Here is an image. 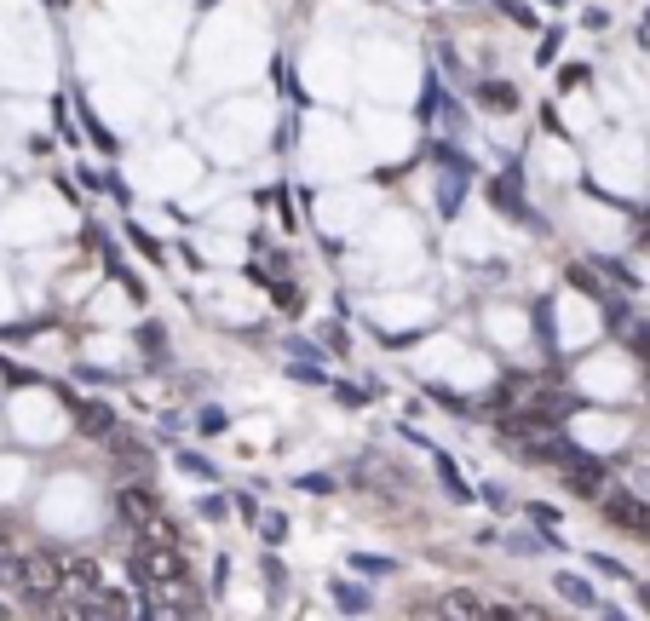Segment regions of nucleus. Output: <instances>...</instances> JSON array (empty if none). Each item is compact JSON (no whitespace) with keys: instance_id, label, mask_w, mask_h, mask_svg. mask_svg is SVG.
<instances>
[{"instance_id":"1","label":"nucleus","mask_w":650,"mask_h":621,"mask_svg":"<svg viewBox=\"0 0 650 621\" xmlns=\"http://www.w3.org/2000/svg\"><path fill=\"white\" fill-rule=\"evenodd\" d=\"M127 575L139 581V587H173V581H185V558H179V547H133V558H127Z\"/></svg>"},{"instance_id":"2","label":"nucleus","mask_w":650,"mask_h":621,"mask_svg":"<svg viewBox=\"0 0 650 621\" xmlns=\"http://www.w3.org/2000/svg\"><path fill=\"white\" fill-rule=\"evenodd\" d=\"M64 587H70V581H64V564H58V558H47V552H41V558H24V593L29 598L52 604V598H64Z\"/></svg>"},{"instance_id":"3","label":"nucleus","mask_w":650,"mask_h":621,"mask_svg":"<svg viewBox=\"0 0 650 621\" xmlns=\"http://www.w3.org/2000/svg\"><path fill=\"white\" fill-rule=\"evenodd\" d=\"M604 518H610L616 529L645 535V529H650V506L639 501V495H627V489H610V495H604Z\"/></svg>"},{"instance_id":"4","label":"nucleus","mask_w":650,"mask_h":621,"mask_svg":"<svg viewBox=\"0 0 650 621\" xmlns=\"http://www.w3.org/2000/svg\"><path fill=\"white\" fill-rule=\"evenodd\" d=\"M564 483H570L576 495H587V501H599V495H610V472H604V460H587V455H576V460H570V472H564Z\"/></svg>"},{"instance_id":"5","label":"nucleus","mask_w":650,"mask_h":621,"mask_svg":"<svg viewBox=\"0 0 650 621\" xmlns=\"http://www.w3.org/2000/svg\"><path fill=\"white\" fill-rule=\"evenodd\" d=\"M438 616L443 621H489V604L478 593H466V587H455V593L438 598Z\"/></svg>"},{"instance_id":"6","label":"nucleus","mask_w":650,"mask_h":621,"mask_svg":"<svg viewBox=\"0 0 650 621\" xmlns=\"http://www.w3.org/2000/svg\"><path fill=\"white\" fill-rule=\"evenodd\" d=\"M64 581H70L75 593H87V598L104 593V570H98L93 558H64Z\"/></svg>"},{"instance_id":"7","label":"nucleus","mask_w":650,"mask_h":621,"mask_svg":"<svg viewBox=\"0 0 650 621\" xmlns=\"http://www.w3.org/2000/svg\"><path fill=\"white\" fill-rule=\"evenodd\" d=\"M116 506H121V518H127L133 529H139L144 518H156V512H162V501H156L150 489H121V495H116Z\"/></svg>"},{"instance_id":"8","label":"nucleus","mask_w":650,"mask_h":621,"mask_svg":"<svg viewBox=\"0 0 650 621\" xmlns=\"http://www.w3.org/2000/svg\"><path fill=\"white\" fill-rule=\"evenodd\" d=\"M139 547H179V524H173L167 512L144 518V524H139Z\"/></svg>"},{"instance_id":"9","label":"nucleus","mask_w":650,"mask_h":621,"mask_svg":"<svg viewBox=\"0 0 650 621\" xmlns=\"http://www.w3.org/2000/svg\"><path fill=\"white\" fill-rule=\"evenodd\" d=\"M553 593H558V598H570V604H581V610H599V593H593L581 575H570V570H558V575H553Z\"/></svg>"},{"instance_id":"10","label":"nucleus","mask_w":650,"mask_h":621,"mask_svg":"<svg viewBox=\"0 0 650 621\" xmlns=\"http://www.w3.org/2000/svg\"><path fill=\"white\" fill-rule=\"evenodd\" d=\"M167 598H173V621H202V593L190 587V581H173V587H162Z\"/></svg>"},{"instance_id":"11","label":"nucleus","mask_w":650,"mask_h":621,"mask_svg":"<svg viewBox=\"0 0 650 621\" xmlns=\"http://www.w3.org/2000/svg\"><path fill=\"white\" fill-rule=\"evenodd\" d=\"M81 432L87 437H116V414L104 403H81Z\"/></svg>"},{"instance_id":"12","label":"nucleus","mask_w":650,"mask_h":621,"mask_svg":"<svg viewBox=\"0 0 650 621\" xmlns=\"http://www.w3.org/2000/svg\"><path fill=\"white\" fill-rule=\"evenodd\" d=\"M110 443H116V455H121V466H127V472H150V449H144L139 437H110Z\"/></svg>"},{"instance_id":"13","label":"nucleus","mask_w":650,"mask_h":621,"mask_svg":"<svg viewBox=\"0 0 650 621\" xmlns=\"http://www.w3.org/2000/svg\"><path fill=\"white\" fill-rule=\"evenodd\" d=\"M334 598H340V610H346V616H363V610H374V598L363 593V587H351V581H334Z\"/></svg>"},{"instance_id":"14","label":"nucleus","mask_w":650,"mask_h":621,"mask_svg":"<svg viewBox=\"0 0 650 621\" xmlns=\"http://www.w3.org/2000/svg\"><path fill=\"white\" fill-rule=\"evenodd\" d=\"M478 104H484V110H512V104H518V92L501 87V81H484V87H478Z\"/></svg>"},{"instance_id":"15","label":"nucleus","mask_w":650,"mask_h":621,"mask_svg":"<svg viewBox=\"0 0 650 621\" xmlns=\"http://www.w3.org/2000/svg\"><path fill=\"white\" fill-rule=\"evenodd\" d=\"M351 570L357 575H392L397 564L392 558H380V552H351Z\"/></svg>"},{"instance_id":"16","label":"nucleus","mask_w":650,"mask_h":621,"mask_svg":"<svg viewBox=\"0 0 650 621\" xmlns=\"http://www.w3.org/2000/svg\"><path fill=\"white\" fill-rule=\"evenodd\" d=\"M0 587H18V593H24V558L0 552Z\"/></svg>"},{"instance_id":"17","label":"nucleus","mask_w":650,"mask_h":621,"mask_svg":"<svg viewBox=\"0 0 650 621\" xmlns=\"http://www.w3.org/2000/svg\"><path fill=\"white\" fill-rule=\"evenodd\" d=\"M438 472H443V489H449V495H461V501L472 495V489L461 483V472H455V460H449V455H438Z\"/></svg>"},{"instance_id":"18","label":"nucleus","mask_w":650,"mask_h":621,"mask_svg":"<svg viewBox=\"0 0 650 621\" xmlns=\"http://www.w3.org/2000/svg\"><path fill=\"white\" fill-rule=\"evenodd\" d=\"M179 466H185L190 478H219V472H213L208 460H202V455H185V449H179Z\"/></svg>"},{"instance_id":"19","label":"nucleus","mask_w":650,"mask_h":621,"mask_svg":"<svg viewBox=\"0 0 650 621\" xmlns=\"http://www.w3.org/2000/svg\"><path fill=\"white\" fill-rule=\"evenodd\" d=\"M265 587H288V570H282V558H265Z\"/></svg>"},{"instance_id":"20","label":"nucleus","mask_w":650,"mask_h":621,"mask_svg":"<svg viewBox=\"0 0 650 621\" xmlns=\"http://www.w3.org/2000/svg\"><path fill=\"white\" fill-rule=\"evenodd\" d=\"M196 512H202V518H225V512H231V501H219V495H208V501L196 506Z\"/></svg>"},{"instance_id":"21","label":"nucleus","mask_w":650,"mask_h":621,"mask_svg":"<svg viewBox=\"0 0 650 621\" xmlns=\"http://www.w3.org/2000/svg\"><path fill=\"white\" fill-rule=\"evenodd\" d=\"M294 380H300V386H323V380H328V374H323V368H294Z\"/></svg>"},{"instance_id":"22","label":"nucleus","mask_w":650,"mask_h":621,"mask_svg":"<svg viewBox=\"0 0 650 621\" xmlns=\"http://www.w3.org/2000/svg\"><path fill=\"white\" fill-rule=\"evenodd\" d=\"M202 432H225V414H219V409H202Z\"/></svg>"},{"instance_id":"23","label":"nucleus","mask_w":650,"mask_h":621,"mask_svg":"<svg viewBox=\"0 0 650 621\" xmlns=\"http://www.w3.org/2000/svg\"><path fill=\"white\" fill-rule=\"evenodd\" d=\"M282 535H288V518H282V512L277 518H265V541H282Z\"/></svg>"},{"instance_id":"24","label":"nucleus","mask_w":650,"mask_h":621,"mask_svg":"<svg viewBox=\"0 0 650 621\" xmlns=\"http://www.w3.org/2000/svg\"><path fill=\"white\" fill-rule=\"evenodd\" d=\"M300 489H311V495H328V489H334V478H317V472H311V478H300Z\"/></svg>"},{"instance_id":"25","label":"nucleus","mask_w":650,"mask_h":621,"mask_svg":"<svg viewBox=\"0 0 650 621\" xmlns=\"http://www.w3.org/2000/svg\"><path fill=\"white\" fill-rule=\"evenodd\" d=\"M633 351H639V357L650 363V328H633Z\"/></svg>"},{"instance_id":"26","label":"nucleus","mask_w":650,"mask_h":621,"mask_svg":"<svg viewBox=\"0 0 650 621\" xmlns=\"http://www.w3.org/2000/svg\"><path fill=\"white\" fill-rule=\"evenodd\" d=\"M489 621H518V610H507V604H495V610H489Z\"/></svg>"},{"instance_id":"27","label":"nucleus","mask_w":650,"mask_h":621,"mask_svg":"<svg viewBox=\"0 0 650 621\" xmlns=\"http://www.w3.org/2000/svg\"><path fill=\"white\" fill-rule=\"evenodd\" d=\"M599 621H627L622 610H610V604H599Z\"/></svg>"},{"instance_id":"28","label":"nucleus","mask_w":650,"mask_h":621,"mask_svg":"<svg viewBox=\"0 0 650 621\" xmlns=\"http://www.w3.org/2000/svg\"><path fill=\"white\" fill-rule=\"evenodd\" d=\"M639 604H645V610H650V581H639Z\"/></svg>"},{"instance_id":"29","label":"nucleus","mask_w":650,"mask_h":621,"mask_svg":"<svg viewBox=\"0 0 650 621\" xmlns=\"http://www.w3.org/2000/svg\"><path fill=\"white\" fill-rule=\"evenodd\" d=\"M0 621H12V610H6V604H0Z\"/></svg>"}]
</instances>
